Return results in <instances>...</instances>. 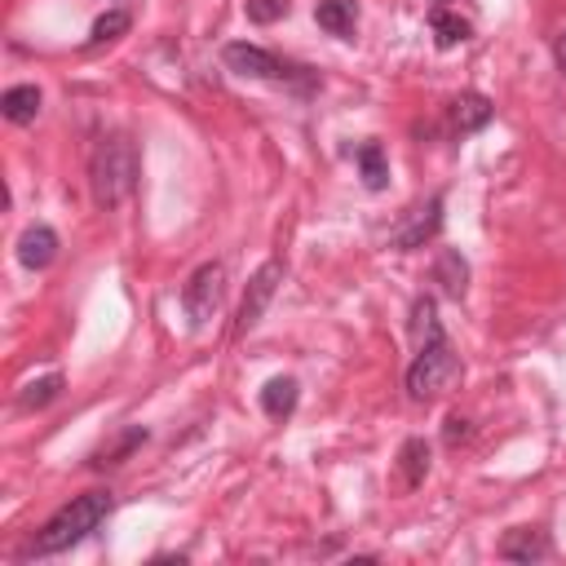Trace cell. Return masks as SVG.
<instances>
[{"instance_id": "obj_1", "label": "cell", "mask_w": 566, "mask_h": 566, "mask_svg": "<svg viewBox=\"0 0 566 566\" xmlns=\"http://www.w3.org/2000/svg\"><path fill=\"white\" fill-rule=\"evenodd\" d=\"M111 504H116L111 491H85V496H76L72 504H63V509L36 531V540H32L28 553H36V557L67 553L72 544H80L85 535H94V531L102 526V518L111 513Z\"/></svg>"}, {"instance_id": "obj_2", "label": "cell", "mask_w": 566, "mask_h": 566, "mask_svg": "<svg viewBox=\"0 0 566 566\" xmlns=\"http://www.w3.org/2000/svg\"><path fill=\"white\" fill-rule=\"evenodd\" d=\"M89 186L98 208H120L138 186V146L124 133H111L89 155Z\"/></svg>"}, {"instance_id": "obj_3", "label": "cell", "mask_w": 566, "mask_h": 566, "mask_svg": "<svg viewBox=\"0 0 566 566\" xmlns=\"http://www.w3.org/2000/svg\"><path fill=\"white\" fill-rule=\"evenodd\" d=\"M456 381H460V355L451 350V341L443 333V337L425 341L421 355L412 359V368H407V394L416 403H429V399L447 394Z\"/></svg>"}, {"instance_id": "obj_4", "label": "cell", "mask_w": 566, "mask_h": 566, "mask_svg": "<svg viewBox=\"0 0 566 566\" xmlns=\"http://www.w3.org/2000/svg\"><path fill=\"white\" fill-rule=\"evenodd\" d=\"M221 63H226L235 76H243V80H270V85H297V80H306V76H302L306 67L283 63V58H274L270 50L248 45V41H230V45L221 50Z\"/></svg>"}, {"instance_id": "obj_5", "label": "cell", "mask_w": 566, "mask_h": 566, "mask_svg": "<svg viewBox=\"0 0 566 566\" xmlns=\"http://www.w3.org/2000/svg\"><path fill=\"white\" fill-rule=\"evenodd\" d=\"M221 297H226V265L221 261H204L186 283H182V311L195 328H204L217 311H221Z\"/></svg>"}, {"instance_id": "obj_6", "label": "cell", "mask_w": 566, "mask_h": 566, "mask_svg": "<svg viewBox=\"0 0 566 566\" xmlns=\"http://www.w3.org/2000/svg\"><path fill=\"white\" fill-rule=\"evenodd\" d=\"M279 283H283V261H265V265H257V274L248 279V293H243V302H239L235 337H248V333L261 324L265 306H270V302H274V293H279Z\"/></svg>"}, {"instance_id": "obj_7", "label": "cell", "mask_w": 566, "mask_h": 566, "mask_svg": "<svg viewBox=\"0 0 566 566\" xmlns=\"http://www.w3.org/2000/svg\"><path fill=\"white\" fill-rule=\"evenodd\" d=\"M438 230H443V195H434L425 208H416V217L390 235V248H399V252H416V248H425Z\"/></svg>"}, {"instance_id": "obj_8", "label": "cell", "mask_w": 566, "mask_h": 566, "mask_svg": "<svg viewBox=\"0 0 566 566\" xmlns=\"http://www.w3.org/2000/svg\"><path fill=\"white\" fill-rule=\"evenodd\" d=\"M58 230L54 226H45V221H36V226H28L23 235H19V261L28 265V270H45V265H54V257H58Z\"/></svg>"}, {"instance_id": "obj_9", "label": "cell", "mask_w": 566, "mask_h": 566, "mask_svg": "<svg viewBox=\"0 0 566 566\" xmlns=\"http://www.w3.org/2000/svg\"><path fill=\"white\" fill-rule=\"evenodd\" d=\"M548 553H553V540L535 526H513L500 540V557H509V562H544Z\"/></svg>"}, {"instance_id": "obj_10", "label": "cell", "mask_w": 566, "mask_h": 566, "mask_svg": "<svg viewBox=\"0 0 566 566\" xmlns=\"http://www.w3.org/2000/svg\"><path fill=\"white\" fill-rule=\"evenodd\" d=\"M447 116H451V129H456V133H478V129L491 124L496 107H491V98H482V94H460V98H451Z\"/></svg>"}, {"instance_id": "obj_11", "label": "cell", "mask_w": 566, "mask_h": 566, "mask_svg": "<svg viewBox=\"0 0 566 566\" xmlns=\"http://www.w3.org/2000/svg\"><path fill=\"white\" fill-rule=\"evenodd\" d=\"M434 283H438V289H443L451 302H460L465 289H469V261H465L456 248H443L438 261H434Z\"/></svg>"}, {"instance_id": "obj_12", "label": "cell", "mask_w": 566, "mask_h": 566, "mask_svg": "<svg viewBox=\"0 0 566 566\" xmlns=\"http://www.w3.org/2000/svg\"><path fill=\"white\" fill-rule=\"evenodd\" d=\"M297 399H302V385H297L293 377H270V381L261 385V412L274 416V421L293 416V412H297Z\"/></svg>"}, {"instance_id": "obj_13", "label": "cell", "mask_w": 566, "mask_h": 566, "mask_svg": "<svg viewBox=\"0 0 566 566\" xmlns=\"http://www.w3.org/2000/svg\"><path fill=\"white\" fill-rule=\"evenodd\" d=\"M315 23H319L328 36L350 41L355 28H359V10H355V0H319V6H315Z\"/></svg>"}, {"instance_id": "obj_14", "label": "cell", "mask_w": 566, "mask_h": 566, "mask_svg": "<svg viewBox=\"0 0 566 566\" xmlns=\"http://www.w3.org/2000/svg\"><path fill=\"white\" fill-rule=\"evenodd\" d=\"M41 102L45 98L36 85H14V89H6V98H0V111H6L10 124H32L41 116Z\"/></svg>"}, {"instance_id": "obj_15", "label": "cell", "mask_w": 566, "mask_h": 566, "mask_svg": "<svg viewBox=\"0 0 566 566\" xmlns=\"http://www.w3.org/2000/svg\"><path fill=\"white\" fill-rule=\"evenodd\" d=\"M399 474H403V487L425 482V474H429V443L425 438H407L399 447Z\"/></svg>"}, {"instance_id": "obj_16", "label": "cell", "mask_w": 566, "mask_h": 566, "mask_svg": "<svg viewBox=\"0 0 566 566\" xmlns=\"http://www.w3.org/2000/svg\"><path fill=\"white\" fill-rule=\"evenodd\" d=\"M429 32H434L438 50H456V45L469 41V23L460 14H451V10H434L429 14Z\"/></svg>"}, {"instance_id": "obj_17", "label": "cell", "mask_w": 566, "mask_h": 566, "mask_svg": "<svg viewBox=\"0 0 566 566\" xmlns=\"http://www.w3.org/2000/svg\"><path fill=\"white\" fill-rule=\"evenodd\" d=\"M355 160H359V173H363V186L368 191H385L390 186V164H385V151L377 142H363Z\"/></svg>"}, {"instance_id": "obj_18", "label": "cell", "mask_w": 566, "mask_h": 566, "mask_svg": "<svg viewBox=\"0 0 566 566\" xmlns=\"http://www.w3.org/2000/svg\"><path fill=\"white\" fill-rule=\"evenodd\" d=\"M142 443H146V429H142V425H133V429H124V434H120L116 443H107V447H98L89 465H94V469H107V465H120V460H124V456H133V451H138Z\"/></svg>"}, {"instance_id": "obj_19", "label": "cell", "mask_w": 566, "mask_h": 566, "mask_svg": "<svg viewBox=\"0 0 566 566\" xmlns=\"http://www.w3.org/2000/svg\"><path fill=\"white\" fill-rule=\"evenodd\" d=\"M412 337H416V346H425V341L443 337V324H438V306H434V297H416V302H412Z\"/></svg>"}, {"instance_id": "obj_20", "label": "cell", "mask_w": 566, "mask_h": 566, "mask_svg": "<svg viewBox=\"0 0 566 566\" xmlns=\"http://www.w3.org/2000/svg\"><path fill=\"white\" fill-rule=\"evenodd\" d=\"M63 394V377L58 372H50V377H41V381H32V385H23V394H19V403L28 407V412H41V407H50L54 399Z\"/></svg>"}, {"instance_id": "obj_21", "label": "cell", "mask_w": 566, "mask_h": 566, "mask_svg": "<svg viewBox=\"0 0 566 566\" xmlns=\"http://www.w3.org/2000/svg\"><path fill=\"white\" fill-rule=\"evenodd\" d=\"M289 10H293V0H243V14L257 28H270L279 19H289Z\"/></svg>"}, {"instance_id": "obj_22", "label": "cell", "mask_w": 566, "mask_h": 566, "mask_svg": "<svg viewBox=\"0 0 566 566\" xmlns=\"http://www.w3.org/2000/svg\"><path fill=\"white\" fill-rule=\"evenodd\" d=\"M129 28H133V19H129L124 10H107V14H102V19L94 23L89 41H94V45H107V41H120V36H124Z\"/></svg>"}, {"instance_id": "obj_23", "label": "cell", "mask_w": 566, "mask_h": 566, "mask_svg": "<svg viewBox=\"0 0 566 566\" xmlns=\"http://www.w3.org/2000/svg\"><path fill=\"white\" fill-rule=\"evenodd\" d=\"M469 434H474V429H469V421H460V416H447V429H443L447 447H460V443H465Z\"/></svg>"}, {"instance_id": "obj_24", "label": "cell", "mask_w": 566, "mask_h": 566, "mask_svg": "<svg viewBox=\"0 0 566 566\" xmlns=\"http://www.w3.org/2000/svg\"><path fill=\"white\" fill-rule=\"evenodd\" d=\"M553 54H557V67H562V72H566V36H562V41H557V50H553Z\"/></svg>"}, {"instance_id": "obj_25", "label": "cell", "mask_w": 566, "mask_h": 566, "mask_svg": "<svg viewBox=\"0 0 566 566\" xmlns=\"http://www.w3.org/2000/svg\"><path fill=\"white\" fill-rule=\"evenodd\" d=\"M443 6H447V0H443Z\"/></svg>"}]
</instances>
